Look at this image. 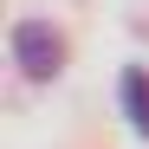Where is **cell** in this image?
<instances>
[{"label": "cell", "instance_id": "cell-1", "mask_svg": "<svg viewBox=\"0 0 149 149\" xmlns=\"http://www.w3.org/2000/svg\"><path fill=\"white\" fill-rule=\"evenodd\" d=\"M13 58L26 78H58V65H65V39L45 26V19H19L13 26Z\"/></svg>", "mask_w": 149, "mask_h": 149}, {"label": "cell", "instance_id": "cell-2", "mask_svg": "<svg viewBox=\"0 0 149 149\" xmlns=\"http://www.w3.org/2000/svg\"><path fill=\"white\" fill-rule=\"evenodd\" d=\"M123 110H130V130L149 136V71H123Z\"/></svg>", "mask_w": 149, "mask_h": 149}]
</instances>
